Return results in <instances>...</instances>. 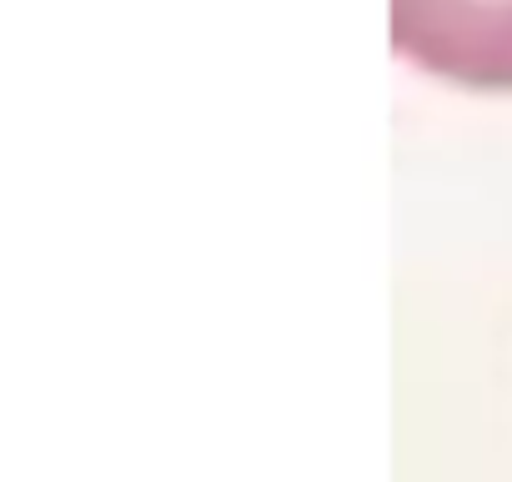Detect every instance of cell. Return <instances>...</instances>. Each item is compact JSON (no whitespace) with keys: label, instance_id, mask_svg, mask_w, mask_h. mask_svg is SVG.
Segmentation results:
<instances>
[{"label":"cell","instance_id":"1","mask_svg":"<svg viewBox=\"0 0 512 482\" xmlns=\"http://www.w3.org/2000/svg\"><path fill=\"white\" fill-rule=\"evenodd\" d=\"M397 46L457 86L512 91V0H397Z\"/></svg>","mask_w":512,"mask_h":482}]
</instances>
